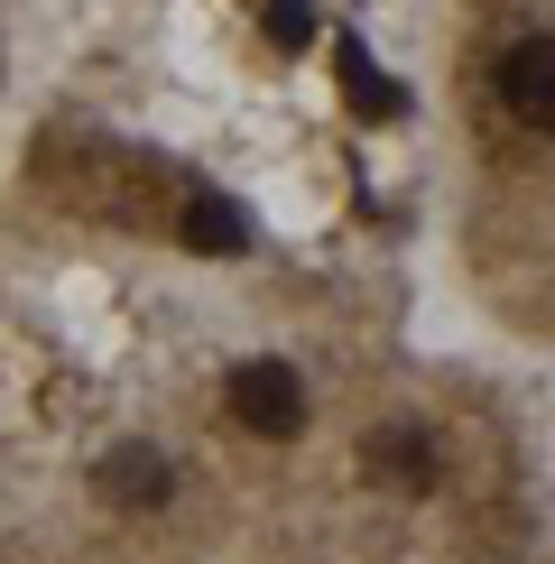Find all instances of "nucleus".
<instances>
[{
  "label": "nucleus",
  "instance_id": "nucleus-1",
  "mask_svg": "<svg viewBox=\"0 0 555 564\" xmlns=\"http://www.w3.org/2000/svg\"><path fill=\"white\" fill-rule=\"evenodd\" d=\"M231 416H241L250 435H296L306 426V380H296L287 361H241L231 370Z\"/></svg>",
  "mask_w": 555,
  "mask_h": 564
},
{
  "label": "nucleus",
  "instance_id": "nucleus-2",
  "mask_svg": "<svg viewBox=\"0 0 555 564\" xmlns=\"http://www.w3.org/2000/svg\"><path fill=\"white\" fill-rule=\"evenodd\" d=\"M92 490H102L111 509H157V500L176 490V473H167L157 444H111V454L92 463Z\"/></svg>",
  "mask_w": 555,
  "mask_h": 564
},
{
  "label": "nucleus",
  "instance_id": "nucleus-3",
  "mask_svg": "<svg viewBox=\"0 0 555 564\" xmlns=\"http://www.w3.org/2000/svg\"><path fill=\"white\" fill-rule=\"evenodd\" d=\"M500 102L527 130H555V37H527V46L500 56Z\"/></svg>",
  "mask_w": 555,
  "mask_h": 564
},
{
  "label": "nucleus",
  "instance_id": "nucleus-4",
  "mask_svg": "<svg viewBox=\"0 0 555 564\" xmlns=\"http://www.w3.org/2000/svg\"><path fill=\"white\" fill-rule=\"evenodd\" d=\"M361 473L389 481V490H426V481H435V435H426V426H380V435H361Z\"/></svg>",
  "mask_w": 555,
  "mask_h": 564
},
{
  "label": "nucleus",
  "instance_id": "nucleus-5",
  "mask_svg": "<svg viewBox=\"0 0 555 564\" xmlns=\"http://www.w3.org/2000/svg\"><path fill=\"white\" fill-rule=\"evenodd\" d=\"M334 75H342V102H352L361 121H399L407 111V93L380 75V56H370L361 37H334Z\"/></svg>",
  "mask_w": 555,
  "mask_h": 564
},
{
  "label": "nucleus",
  "instance_id": "nucleus-6",
  "mask_svg": "<svg viewBox=\"0 0 555 564\" xmlns=\"http://www.w3.org/2000/svg\"><path fill=\"white\" fill-rule=\"evenodd\" d=\"M185 250H204V260H241L250 250V214L222 195H195L185 204Z\"/></svg>",
  "mask_w": 555,
  "mask_h": 564
},
{
  "label": "nucleus",
  "instance_id": "nucleus-7",
  "mask_svg": "<svg viewBox=\"0 0 555 564\" xmlns=\"http://www.w3.org/2000/svg\"><path fill=\"white\" fill-rule=\"evenodd\" d=\"M260 29H269V46H306L315 37V10H306V0H269Z\"/></svg>",
  "mask_w": 555,
  "mask_h": 564
}]
</instances>
